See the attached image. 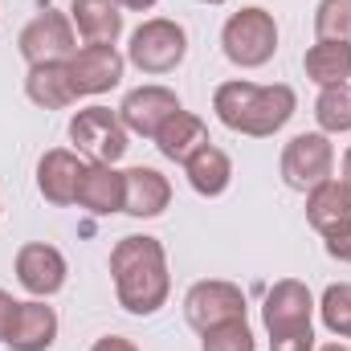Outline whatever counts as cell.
Listing matches in <instances>:
<instances>
[{"label": "cell", "instance_id": "6da1fadb", "mask_svg": "<svg viewBox=\"0 0 351 351\" xmlns=\"http://www.w3.org/2000/svg\"><path fill=\"white\" fill-rule=\"evenodd\" d=\"M110 278H114V298L127 315H156L168 294H172V274L168 254L156 237H123L110 250Z\"/></svg>", "mask_w": 351, "mask_h": 351}, {"label": "cell", "instance_id": "7a4b0ae2", "mask_svg": "<svg viewBox=\"0 0 351 351\" xmlns=\"http://www.w3.org/2000/svg\"><path fill=\"white\" fill-rule=\"evenodd\" d=\"M213 110L217 119L237 131V135H250V139H269L278 135L294 110H298V94L286 86V82H274V86H258V82H221L213 94Z\"/></svg>", "mask_w": 351, "mask_h": 351}, {"label": "cell", "instance_id": "3957f363", "mask_svg": "<svg viewBox=\"0 0 351 351\" xmlns=\"http://www.w3.org/2000/svg\"><path fill=\"white\" fill-rule=\"evenodd\" d=\"M221 49H225V58H229L233 66H241V70L265 66V62L278 53V21H274V12H265L258 4L233 12V16L225 21V29H221Z\"/></svg>", "mask_w": 351, "mask_h": 351}, {"label": "cell", "instance_id": "277c9868", "mask_svg": "<svg viewBox=\"0 0 351 351\" xmlns=\"http://www.w3.org/2000/svg\"><path fill=\"white\" fill-rule=\"evenodd\" d=\"M184 53H188V33H184V25H176L168 16L143 21L127 45V62L143 74H172L184 62Z\"/></svg>", "mask_w": 351, "mask_h": 351}, {"label": "cell", "instance_id": "5b68a950", "mask_svg": "<svg viewBox=\"0 0 351 351\" xmlns=\"http://www.w3.org/2000/svg\"><path fill=\"white\" fill-rule=\"evenodd\" d=\"M127 135L131 131L110 106H86L70 119V139L82 156H90V164H119L127 156Z\"/></svg>", "mask_w": 351, "mask_h": 351}, {"label": "cell", "instance_id": "8992f818", "mask_svg": "<svg viewBox=\"0 0 351 351\" xmlns=\"http://www.w3.org/2000/svg\"><path fill=\"white\" fill-rule=\"evenodd\" d=\"M16 49L29 66H45V62H70L78 53V33L74 21L58 8H41L16 37Z\"/></svg>", "mask_w": 351, "mask_h": 351}, {"label": "cell", "instance_id": "52a82bcc", "mask_svg": "<svg viewBox=\"0 0 351 351\" xmlns=\"http://www.w3.org/2000/svg\"><path fill=\"white\" fill-rule=\"evenodd\" d=\"M335 172V143L323 131H302L282 147V180L294 192H311Z\"/></svg>", "mask_w": 351, "mask_h": 351}, {"label": "cell", "instance_id": "ba28073f", "mask_svg": "<svg viewBox=\"0 0 351 351\" xmlns=\"http://www.w3.org/2000/svg\"><path fill=\"white\" fill-rule=\"evenodd\" d=\"M184 319L192 331L204 335L221 323L245 319V294H241V286H233L225 278H204L184 294Z\"/></svg>", "mask_w": 351, "mask_h": 351}, {"label": "cell", "instance_id": "9c48e42d", "mask_svg": "<svg viewBox=\"0 0 351 351\" xmlns=\"http://www.w3.org/2000/svg\"><path fill=\"white\" fill-rule=\"evenodd\" d=\"M311 315H315V294L298 278L274 282L269 294H265V302H262V323H265V331H269V339L290 335V331H306L311 327Z\"/></svg>", "mask_w": 351, "mask_h": 351}, {"label": "cell", "instance_id": "30bf717a", "mask_svg": "<svg viewBox=\"0 0 351 351\" xmlns=\"http://www.w3.org/2000/svg\"><path fill=\"white\" fill-rule=\"evenodd\" d=\"M70 278V265L62 258L58 245L49 241H29L16 250V282L33 294V298H53Z\"/></svg>", "mask_w": 351, "mask_h": 351}, {"label": "cell", "instance_id": "8fae6325", "mask_svg": "<svg viewBox=\"0 0 351 351\" xmlns=\"http://www.w3.org/2000/svg\"><path fill=\"white\" fill-rule=\"evenodd\" d=\"M176 110H184L180 98H176V90H168V86H139V90H131V94L123 98L119 119H123V127H127L131 135H139V139H156V131L172 119Z\"/></svg>", "mask_w": 351, "mask_h": 351}, {"label": "cell", "instance_id": "7c38bea8", "mask_svg": "<svg viewBox=\"0 0 351 351\" xmlns=\"http://www.w3.org/2000/svg\"><path fill=\"white\" fill-rule=\"evenodd\" d=\"M123 66L127 58L114 49V45H82L74 58H70V78L78 98L82 94H106L123 82Z\"/></svg>", "mask_w": 351, "mask_h": 351}, {"label": "cell", "instance_id": "4fadbf2b", "mask_svg": "<svg viewBox=\"0 0 351 351\" xmlns=\"http://www.w3.org/2000/svg\"><path fill=\"white\" fill-rule=\"evenodd\" d=\"M86 176V160L78 152H66V147H53L41 156L37 164V192L49 200V204H78V184Z\"/></svg>", "mask_w": 351, "mask_h": 351}, {"label": "cell", "instance_id": "5bb4252c", "mask_svg": "<svg viewBox=\"0 0 351 351\" xmlns=\"http://www.w3.org/2000/svg\"><path fill=\"white\" fill-rule=\"evenodd\" d=\"M58 339V311L45 306V298L16 302L12 327H8V348L12 351H49Z\"/></svg>", "mask_w": 351, "mask_h": 351}, {"label": "cell", "instance_id": "9a60e30c", "mask_svg": "<svg viewBox=\"0 0 351 351\" xmlns=\"http://www.w3.org/2000/svg\"><path fill=\"white\" fill-rule=\"evenodd\" d=\"M123 180H127V196H123V213L127 217L152 221V217H160L172 204V184H168L164 172H156V168H131V172H123Z\"/></svg>", "mask_w": 351, "mask_h": 351}, {"label": "cell", "instance_id": "2e32d148", "mask_svg": "<svg viewBox=\"0 0 351 351\" xmlns=\"http://www.w3.org/2000/svg\"><path fill=\"white\" fill-rule=\"evenodd\" d=\"M25 94L33 106L41 110H66L78 102V90L70 78V62H45V66H29L25 74Z\"/></svg>", "mask_w": 351, "mask_h": 351}, {"label": "cell", "instance_id": "e0dca14e", "mask_svg": "<svg viewBox=\"0 0 351 351\" xmlns=\"http://www.w3.org/2000/svg\"><path fill=\"white\" fill-rule=\"evenodd\" d=\"M123 196H127V180L114 164H86V176L78 184V204L94 217H110L123 213Z\"/></svg>", "mask_w": 351, "mask_h": 351}, {"label": "cell", "instance_id": "ac0fdd59", "mask_svg": "<svg viewBox=\"0 0 351 351\" xmlns=\"http://www.w3.org/2000/svg\"><path fill=\"white\" fill-rule=\"evenodd\" d=\"M70 21L86 45H114L123 33L119 0H70Z\"/></svg>", "mask_w": 351, "mask_h": 351}, {"label": "cell", "instance_id": "d6986e66", "mask_svg": "<svg viewBox=\"0 0 351 351\" xmlns=\"http://www.w3.org/2000/svg\"><path fill=\"white\" fill-rule=\"evenodd\" d=\"M306 221L311 229H319L323 237L339 233L343 225H351V192L343 180H323L319 188L306 192Z\"/></svg>", "mask_w": 351, "mask_h": 351}, {"label": "cell", "instance_id": "ffe728a7", "mask_svg": "<svg viewBox=\"0 0 351 351\" xmlns=\"http://www.w3.org/2000/svg\"><path fill=\"white\" fill-rule=\"evenodd\" d=\"M184 176H188L192 192H200V196H221V192L233 184V160H229V152H221L217 143H204V147H196V152L184 160Z\"/></svg>", "mask_w": 351, "mask_h": 351}, {"label": "cell", "instance_id": "44dd1931", "mask_svg": "<svg viewBox=\"0 0 351 351\" xmlns=\"http://www.w3.org/2000/svg\"><path fill=\"white\" fill-rule=\"evenodd\" d=\"M204 143H213L208 139V127H204V119H196L192 110H176L172 119L156 131V147H160V156L164 160H176V164H184L196 147H204Z\"/></svg>", "mask_w": 351, "mask_h": 351}, {"label": "cell", "instance_id": "7402d4cb", "mask_svg": "<svg viewBox=\"0 0 351 351\" xmlns=\"http://www.w3.org/2000/svg\"><path fill=\"white\" fill-rule=\"evenodd\" d=\"M302 66L315 86H343L351 78V45L348 41H315Z\"/></svg>", "mask_w": 351, "mask_h": 351}, {"label": "cell", "instance_id": "603a6c76", "mask_svg": "<svg viewBox=\"0 0 351 351\" xmlns=\"http://www.w3.org/2000/svg\"><path fill=\"white\" fill-rule=\"evenodd\" d=\"M315 119H319V131L323 135H343V131H351V82L319 90Z\"/></svg>", "mask_w": 351, "mask_h": 351}, {"label": "cell", "instance_id": "cb8c5ba5", "mask_svg": "<svg viewBox=\"0 0 351 351\" xmlns=\"http://www.w3.org/2000/svg\"><path fill=\"white\" fill-rule=\"evenodd\" d=\"M323 327L339 339H351V282H331L319 298Z\"/></svg>", "mask_w": 351, "mask_h": 351}, {"label": "cell", "instance_id": "d4e9b609", "mask_svg": "<svg viewBox=\"0 0 351 351\" xmlns=\"http://www.w3.org/2000/svg\"><path fill=\"white\" fill-rule=\"evenodd\" d=\"M315 33H319V41H348L351 45V0H319Z\"/></svg>", "mask_w": 351, "mask_h": 351}, {"label": "cell", "instance_id": "484cf974", "mask_svg": "<svg viewBox=\"0 0 351 351\" xmlns=\"http://www.w3.org/2000/svg\"><path fill=\"white\" fill-rule=\"evenodd\" d=\"M200 351H258V343H254L250 323L245 319H233V323H221V327L204 331Z\"/></svg>", "mask_w": 351, "mask_h": 351}, {"label": "cell", "instance_id": "4316f807", "mask_svg": "<svg viewBox=\"0 0 351 351\" xmlns=\"http://www.w3.org/2000/svg\"><path fill=\"white\" fill-rule=\"evenodd\" d=\"M269 351H315V331H290V335H278L269 339Z\"/></svg>", "mask_w": 351, "mask_h": 351}, {"label": "cell", "instance_id": "83f0119b", "mask_svg": "<svg viewBox=\"0 0 351 351\" xmlns=\"http://www.w3.org/2000/svg\"><path fill=\"white\" fill-rule=\"evenodd\" d=\"M323 250H327V258L351 265V225H343V229L331 233V237H323Z\"/></svg>", "mask_w": 351, "mask_h": 351}, {"label": "cell", "instance_id": "f1b7e54d", "mask_svg": "<svg viewBox=\"0 0 351 351\" xmlns=\"http://www.w3.org/2000/svg\"><path fill=\"white\" fill-rule=\"evenodd\" d=\"M12 315H16V298L8 290H0V343L8 339V327H12Z\"/></svg>", "mask_w": 351, "mask_h": 351}, {"label": "cell", "instance_id": "f546056e", "mask_svg": "<svg viewBox=\"0 0 351 351\" xmlns=\"http://www.w3.org/2000/svg\"><path fill=\"white\" fill-rule=\"evenodd\" d=\"M90 351H139V348L131 339H123V335H102V339H94Z\"/></svg>", "mask_w": 351, "mask_h": 351}, {"label": "cell", "instance_id": "4dcf8cb0", "mask_svg": "<svg viewBox=\"0 0 351 351\" xmlns=\"http://www.w3.org/2000/svg\"><path fill=\"white\" fill-rule=\"evenodd\" d=\"M119 8H127V12H147V8H156V0H119Z\"/></svg>", "mask_w": 351, "mask_h": 351}, {"label": "cell", "instance_id": "1f68e13d", "mask_svg": "<svg viewBox=\"0 0 351 351\" xmlns=\"http://www.w3.org/2000/svg\"><path fill=\"white\" fill-rule=\"evenodd\" d=\"M343 184H348V192H351V147L343 152Z\"/></svg>", "mask_w": 351, "mask_h": 351}, {"label": "cell", "instance_id": "d6a6232c", "mask_svg": "<svg viewBox=\"0 0 351 351\" xmlns=\"http://www.w3.org/2000/svg\"><path fill=\"white\" fill-rule=\"evenodd\" d=\"M315 351H351V348H343V343H327V348H315Z\"/></svg>", "mask_w": 351, "mask_h": 351}, {"label": "cell", "instance_id": "836d02e7", "mask_svg": "<svg viewBox=\"0 0 351 351\" xmlns=\"http://www.w3.org/2000/svg\"><path fill=\"white\" fill-rule=\"evenodd\" d=\"M200 4H225V0H200Z\"/></svg>", "mask_w": 351, "mask_h": 351}]
</instances>
